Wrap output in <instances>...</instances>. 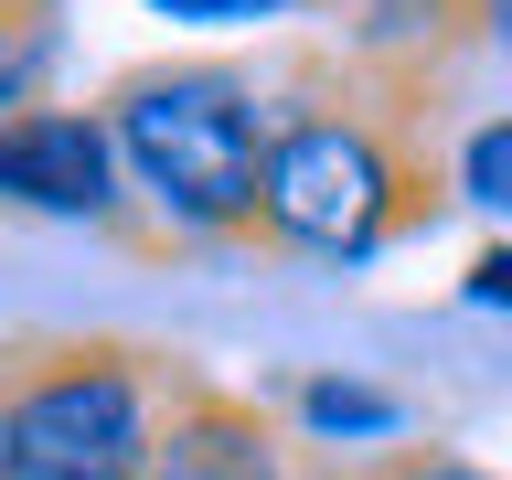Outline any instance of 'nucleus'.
<instances>
[{"label":"nucleus","instance_id":"obj_8","mask_svg":"<svg viewBox=\"0 0 512 480\" xmlns=\"http://www.w3.org/2000/svg\"><path fill=\"white\" fill-rule=\"evenodd\" d=\"M64 75V0H0V118H22Z\"/></svg>","mask_w":512,"mask_h":480},{"label":"nucleus","instance_id":"obj_2","mask_svg":"<svg viewBox=\"0 0 512 480\" xmlns=\"http://www.w3.org/2000/svg\"><path fill=\"white\" fill-rule=\"evenodd\" d=\"M96 107H107V139L128 171V235L150 256L256 246V160H267V118H278L267 75L224 54H160L128 64Z\"/></svg>","mask_w":512,"mask_h":480},{"label":"nucleus","instance_id":"obj_7","mask_svg":"<svg viewBox=\"0 0 512 480\" xmlns=\"http://www.w3.org/2000/svg\"><path fill=\"white\" fill-rule=\"evenodd\" d=\"M438 203L480 214L491 235H512V107H480L438 160Z\"/></svg>","mask_w":512,"mask_h":480},{"label":"nucleus","instance_id":"obj_1","mask_svg":"<svg viewBox=\"0 0 512 480\" xmlns=\"http://www.w3.org/2000/svg\"><path fill=\"white\" fill-rule=\"evenodd\" d=\"M267 96H278V118H267V160H256V246L363 278L438 214L406 128V86L310 64V75H278Z\"/></svg>","mask_w":512,"mask_h":480},{"label":"nucleus","instance_id":"obj_6","mask_svg":"<svg viewBox=\"0 0 512 480\" xmlns=\"http://www.w3.org/2000/svg\"><path fill=\"white\" fill-rule=\"evenodd\" d=\"M288 448H320L331 470H374L395 448H416V395L384 374H352V363H310L288 384Z\"/></svg>","mask_w":512,"mask_h":480},{"label":"nucleus","instance_id":"obj_4","mask_svg":"<svg viewBox=\"0 0 512 480\" xmlns=\"http://www.w3.org/2000/svg\"><path fill=\"white\" fill-rule=\"evenodd\" d=\"M0 214L54 235H128V171L96 96H43L0 118Z\"/></svg>","mask_w":512,"mask_h":480},{"label":"nucleus","instance_id":"obj_14","mask_svg":"<svg viewBox=\"0 0 512 480\" xmlns=\"http://www.w3.org/2000/svg\"><path fill=\"white\" fill-rule=\"evenodd\" d=\"M342 480H374V470H342Z\"/></svg>","mask_w":512,"mask_h":480},{"label":"nucleus","instance_id":"obj_13","mask_svg":"<svg viewBox=\"0 0 512 480\" xmlns=\"http://www.w3.org/2000/svg\"><path fill=\"white\" fill-rule=\"evenodd\" d=\"M0 480H11V406H0Z\"/></svg>","mask_w":512,"mask_h":480},{"label":"nucleus","instance_id":"obj_10","mask_svg":"<svg viewBox=\"0 0 512 480\" xmlns=\"http://www.w3.org/2000/svg\"><path fill=\"white\" fill-rule=\"evenodd\" d=\"M459 310L512 320V235H480V246H470V267H459Z\"/></svg>","mask_w":512,"mask_h":480},{"label":"nucleus","instance_id":"obj_9","mask_svg":"<svg viewBox=\"0 0 512 480\" xmlns=\"http://www.w3.org/2000/svg\"><path fill=\"white\" fill-rule=\"evenodd\" d=\"M139 11L171 22V32L224 43V32H267V22H299V11H331V0H139Z\"/></svg>","mask_w":512,"mask_h":480},{"label":"nucleus","instance_id":"obj_3","mask_svg":"<svg viewBox=\"0 0 512 480\" xmlns=\"http://www.w3.org/2000/svg\"><path fill=\"white\" fill-rule=\"evenodd\" d=\"M182 363L150 342H32L0 363L11 480H150Z\"/></svg>","mask_w":512,"mask_h":480},{"label":"nucleus","instance_id":"obj_5","mask_svg":"<svg viewBox=\"0 0 512 480\" xmlns=\"http://www.w3.org/2000/svg\"><path fill=\"white\" fill-rule=\"evenodd\" d=\"M150 480H299V448H288V427L256 406V395L192 374L182 395H171V416H160Z\"/></svg>","mask_w":512,"mask_h":480},{"label":"nucleus","instance_id":"obj_11","mask_svg":"<svg viewBox=\"0 0 512 480\" xmlns=\"http://www.w3.org/2000/svg\"><path fill=\"white\" fill-rule=\"evenodd\" d=\"M374 480H512V470H491V459H470V448H395V459H374Z\"/></svg>","mask_w":512,"mask_h":480},{"label":"nucleus","instance_id":"obj_12","mask_svg":"<svg viewBox=\"0 0 512 480\" xmlns=\"http://www.w3.org/2000/svg\"><path fill=\"white\" fill-rule=\"evenodd\" d=\"M470 22H480V43L512 64V0H470Z\"/></svg>","mask_w":512,"mask_h":480}]
</instances>
